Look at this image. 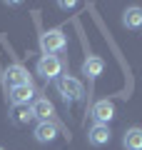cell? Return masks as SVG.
<instances>
[{
    "label": "cell",
    "instance_id": "11",
    "mask_svg": "<svg viewBox=\"0 0 142 150\" xmlns=\"http://www.w3.org/2000/svg\"><path fill=\"white\" fill-rule=\"evenodd\" d=\"M30 110H32V118H37L40 123L50 120V115H53V105H50V100H45V98H37Z\"/></svg>",
    "mask_w": 142,
    "mask_h": 150
},
{
    "label": "cell",
    "instance_id": "2",
    "mask_svg": "<svg viewBox=\"0 0 142 150\" xmlns=\"http://www.w3.org/2000/svg\"><path fill=\"white\" fill-rule=\"evenodd\" d=\"M60 73H63V60L58 55H42L37 60V75L45 78V80H58Z\"/></svg>",
    "mask_w": 142,
    "mask_h": 150
},
{
    "label": "cell",
    "instance_id": "7",
    "mask_svg": "<svg viewBox=\"0 0 142 150\" xmlns=\"http://www.w3.org/2000/svg\"><path fill=\"white\" fill-rule=\"evenodd\" d=\"M55 138H58V125L53 120H45V123L35 125V140L37 143H53Z\"/></svg>",
    "mask_w": 142,
    "mask_h": 150
},
{
    "label": "cell",
    "instance_id": "9",
    "mask_svg": "<svg viewBox=\"0 0 142 150\" xmlns=\"http://www.w3.org/2000/svg\"><path fill=\"white\" fill-rule=\"evenodd\" d=\"M102 70H105V60H102L100 55H90V58L82 63V75H87L90 80L100 78V75H102Z\"/></svg>",
    "mask_w": 142,
    "mask_h": 150
},
{
    "label": "cell",
    "instance_id": "10",
    "mask_svg": "<svg viewBox=\"0 0 142 150\" xmlns=\"http://www.w3.org/2000/svg\"><path fill=\"white\" fill-rule=\"evenodd\" d=\"M122 25H125L127 30L142 28V8L140 5H130L125 13H122Z\"/></svg>",
    "mask_w": 142,
    "mask_h": 150
},
{
    "label": "cell",
    "instance_id": "12",
    "mask_svg": "<svg viewBox=\"0 0 142 150\" xmlns=\"http://www.w3.org/2000/svg\"><path fill=\"white\" fill-rule=\"evenodd\" d=\"M125 150H142V128H130L122 138Z\"/></svg>",
    "mask_w": 142,
    "mask_h": 150
},
{
    "label": "cell",
    "instance_id": "13",
    "mask_svg": "<svg viewBox=\"0 0 142 150\" xmlns=\"http://www.w3.org/2000/svg\"><path fill=\"white\" fill-rule=\"evenodd\" d=\"M10 120H13V125H27L32 120V110L27 105H15L10 112Z\"/></svg>",
    "mask_w": 142,
    "mask_h": 150
},
{
    "label": "cell",
    "instance_id": "15",
    "mask_svg": "<svg viewBox=\"0 0 142 150\" xmlns=\"http://www.w3.org/2000/svg\"><path fill=\"white\" fill-rule=\"evenodd\" d=\"M0 150H3V148H0Z\"/></svg>",
    "mask_w": 142,
    "mask_h": 150
},
{
    "label": "cell",
    "instance_id": "3",
    "mask_svg": "<svg viewBox=\"0 0 142 150\" xmlns=\"http://www.w3.org/2000/svg\"><path fill=\"white\" fill-rule=\"evenodd\" d=\"M55 88H58V93L65 100H80L82 98V83L70 78V75H60L58 80H55Z\"/></svg>",
    "mask_w": 142,
    "mask_h": 150
},
{
    "label": "cell",
    "instance_id": "1",
    "mask_svg": "<svg viewBox=\"0 0 142 150\" xmlns=\"http://www.w3.org/2000/svg\"><path fill=\"white\" fill-rule=\"evenodd\" d=\"M40 48L45 50V55H55L63 53L67 48V35H65L60 28H53V30H45L40 35Z\"/></svg>",
    "mask_w": 142,
    "mask_h": 150
},
{
    "label": "cell",
    "instance_id": "14",
    "mask_svg": "<svg viewBox=\"0 0 142 150\" xmlns=\"http://www.w3.org/2000/svg\"><path fill=\"white\" fill-rule=\"evenodd\" d=\"M58 5H60V8H63V10H72V8H75V5H77V3H75V0H67V3H65V0H60Z\"/></svg>",
    "mask_w": 142,
    "mask_h": 150
},
{
    "label": "cell",
    "instance_id": "8",
    "mask_svg": "<svg viewBox=\"0 0 142 150\" xmlns=\"http://www.w3.org/2000/svg\"><path fill=\"white\" fill-rule=\"evenodd\" d=\"M32 95H35V90H32V85H18V88H10V103L13 108L15 105H27V103L32 100Z\"/></svg>",
    "mask_w": 142,
    "mask_h": 150
},
{
    "label": "cell",
    "instance_id": "4",
    "mask_svg": "<svg viewBox=\"0 0 142 150\" xmlns=\"http://www.w3.org/2000/svg\"><path fill=\"white\" fill-rule=\"evenodd\" d=\"M5 83L10 88H18V85H32L30 83V75L22 65H8L5 68Z\"/></svg>",
    "mask_w": 142,
    "mask_h": 150
},
{
    "label": "cell",
    "instance_id": "5",
    "mask_svg": "<svg viewBox=\"0 0 142 150\" xmlns=\"http://www.w3.org/2000/svg\"><path fill=\"white\" fill-rule=\"evenodd\" d=\"M90 115L95 118V123L100 125H107L112 120V115H115V105H112L110 100H97L92 105V110H90Z\"/></svg>",
    "mask_w": 142,
    "mask_h": 150
},
{
    "label": "cell",
    "instance_id": "6",
    "mask_svg": "<svg viewBox=\"0 0 142 150\" xmlns=\"http://www.w3.org/2000/svg\"><path fill=\"white\" fill-rule=\"evenodd\" d=\"M110 138H112L110 128H107V125H100V123H95L92 128H90V133H87L90 145H95V148H100V145H107V143H110Z\"/></svg>",
    "mask_w": 142,
    "mask_h": 150
}]
</instances>
